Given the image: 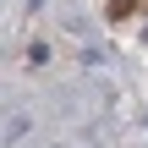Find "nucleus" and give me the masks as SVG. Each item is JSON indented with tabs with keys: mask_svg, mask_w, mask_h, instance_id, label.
I'll use <instances>...</instances> for the list:
<instances>
[{
	"mask_svg": "<svg viewBox=\"0 0 148 148\" xmlns=\"http://www.w3.org/2000/svg\"><path fill=\"white\" fill-rule=\"evenodd\" d=\"M22 132H27V110H11V115H5V132H0V137H5V143H22Z\"/></svg>",
	"mask_w": 148,
	"mask_h": 148,
	"instance_id": "1",
	"label": "nucleus"
},
{
	"mask_svg": "<svg viewBox=\"0 0 148 148\" xmlns=\"http://www.w3.org/2000/svg\"><path fill=\"white\" fill-rule=\"evenodd\" d=\"M143 38H148V33H143Z\"/></svg>",
	"mask_w": 148,
	"mask_h": 148,
	"instance_id": "2",
	"label": "nucleus"
}]
</instances>
